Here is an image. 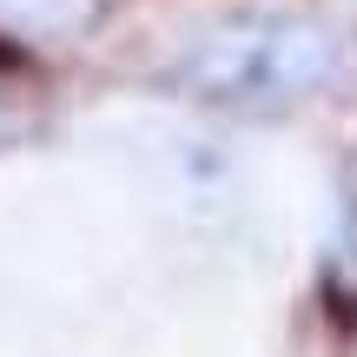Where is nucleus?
Returning a JSON list of instances; mask_svg holds the SVG:
<instances>
[{
  "label": "nucleus",
  "mask_w": 357,
  "mask_h": 357,
  "mask_svg": "<svg viewBox=\"0 0 357 357\" xmlns=\"http://www.w3.org/2000/svg\"><path fill=\"white\" fill-rule=\"evenodd\" d=\"M166 79L231 113H278L357 86V33L318 13H225L172 53Z\"/></svg>",
  "instance_id": "obj_1"
},
{
  "label": "nucleus",
  "mask_w": 357,
  "mask_h": 357,
  "mask_svg": "<svg viewBox=\"0 0 357 357\" xmlns=\"http://www.w3.org/2000/svg\"><path fill=\"white\" fill-rule=\"evenodd\" d=\"M100 13L106 0H0V26L20 40H79Z\"/></svg>",
  "instance_id": "obj_2"
}]
</instances>
